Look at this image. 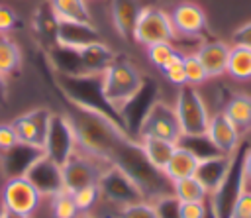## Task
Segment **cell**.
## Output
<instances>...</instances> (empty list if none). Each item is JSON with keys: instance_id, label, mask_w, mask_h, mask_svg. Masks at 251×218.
Segmentation results:
<instances>
[{"instance_id": "cell-1", "label": "cell", "mask_w": 251, "mask_h": 218, "mask_svg": "<svg viewBox=\"0 0 251 218\" xmlns=\"http://www.w3.org/2000/svg\"><path fill=\"white\" fill-rule=\"evenodd\" d=\"M65 114L71 122V128L76 139V149H80L82 153L98 161L110 163V157L118 147V143L124 137H129L116 120L104 114L82 110L71 104Z\"/></svg>"}, {"instance_id": "cell-2", "label": "cell", "mask_w": 251, "mask_h": 218, "mask_svg": "<svg viewBox=\"0 0 251 218\" xmlns=\"http://www.w3.org/2000/svg\"><path fill=\"white\" fill-rule=\"evenodd\" d=\"M110 163L122 169L139 187L145 200H153L159 194L171 192V181L165 177L161 169H157L147 159L139 141L133 137H124L118 143V147L110 157Z\"/></svg>"}, {"instance_id": "cell-3", "label": "cell", "mask_w": 251, "mask_h": 218, "mask_svg": "<svg viewBox=\"0 0 251 218\" xmlns=\"http://www.w3.org/2000/svg\"><path fill=\"white\" fill-rule=\"evenodd\" d=\"M53 82L71 106L104 114V116L116 120L122 126L120 116L108 106V102L102 94V77L100 75H61V73H53Z\"/></svg>"}, {"instance_id": "cell-4", "label": "cell", "mask_w": 251, "mask_h": 218, "mask_svg": "<svg viewBox=\"0 0 251 218\" xmlns=\"http://www.w3.org/2000/svg\"><path fill=\"white\" fill-rule=\"evenodd\" d=\"M102 77V94L108 102V106L120 116L124 106L141 90L145 77L137 69V65L127 59L118 55L100 75Z\"/></svg>"}, {"instance_id": "cell-5", "label": "cell", "mask_w": 251, "mask_h": 218, "mask_svg": "<svg viewBox=\"0 0 251 218\" xmlns=\"http://www.w3.org/2000/svg\"><path fill=\"white\" fill-rule=\"evenodd\" d=\"M175 112L178 116L182 136H202V134H206L210 112H208V106H206L198 86H190V84L178 86Z\"/></svg>"}, {"instance_id": "cell-6", "label": "cell", "mask_w": 251, "mask_h": 218, "mask_svg": "<svg viewBox=\"0 0 251 218\" xmlns=\"http://www.w3.org/2000/svg\"><path fill=\"white\" fill-rule=\"evenodd\" d=\"M159 41H178L169 12L159 6H143L133 27V43L147 47Z\"/></svg>"}, {"instance_id": "cell-7", "label": "cell", "mask_w": 251, "mask_h": 218, "mask_svg": "<svg viewBox=\"0 0 251 218\" xmlns=\"http://www.w3.org/2000/svg\"><path fill=\"white\" fill-rule=\"evenodd\" d=\"M145 136L178 143L180 137H182V132H180V124H178V116L175 112V106L157 98L149 106V110H147V114H145V118L139 126L137 139L145 137Z\"/></svg>"}, {"instance_id": "cell-8", "label": "cell", "mask_w": 251, "mask_h": 218, "mask_svg": "<svg viewBox=\"0 0 251 218\" xmlns=\"http://www.w3.org/2000/svg\"><path fill=\"white\" fill-rule=\"evenodd\" d=\"M98 189H100V196L102 200L122 208L139 200H145L143 192L139 191V187L116 165H106L100 179H98Z\"/></svg>"}, {"instance_id": "cell-9", "label": "cell", "mask_w": 251, "mask_h": 218, "mask_svg": "<svg viewBox=\"0 0 251 218\" xmlns=\"http://www.w3.org/2000/svg\"><path fill=\"white\" fill-rule=\"evenodd\" d=\"M110 163L98 161L86 153H82L80 149H76L63 165V187L69 192H75L78 189L90 187V185H98V179L104 171V167Z\"/></svg>"}, {"instance_id": "cell-10", "label": "cell", "mask_w": 251, "mask_h": 218, "mask_svg": "<svg viewBox=\"0 0 251 218\" xmlns=\"http://www.w3.org/2000/svg\"><path fill=\"white\" fill-rule=\"evenodd\" d=\"M75 151H76V139H75V134H73V128H71L67 114L65 112H53L49 126H47L45 141H43L45 157L63 165Z\"/></svg>"}, {"instance_id": "cell-11", "label": "cell", "mask_w": 251, "mask_h": 218, "mask_svg": "<svg viewBox=\"0 0 251 218\" xmlns=\"http://www.w3.org/2000/svg\"><path fill=\"white\" fill-rule=\"evenodd\" d=\"M173 29L178 39H200L206 35L208 29V18L200 4L182 0L173 6L169 12Z\"/></svg>"}, {"instance_id": "cell-12", "label": "cell", "mask_w": 251, "mask_h": 218, "mask_svg": "<svg viewBox=\"0 0 251 218\" xmlns=\"http://www.w3.org/2000/svg\"><path fill=\"white\" fill-rule=\"evenodd\" d=\"M0 198L10 212L18 214H29L33 216L41 204V194L37 189L25 179V177H16V179H6L0 191Z\"/></svg>"}, {"instance_id": "cell-13", "label": "cell", "mask_w": 251, "mask_h": 218, "mask_svg": "<svg viewBox=\"0 0 251 218\" xmlns=\"http://www.w3.org/2000/svg\"><path fill=\"white\" fill-rule=\"evenodd\" d=\"M53 116V110L47 106H35L24 114H18L10 124L16 132L18 141L24 143H31V145H39L43 147L45 141V134H47V126L49 120Z\"/></svg>"}, {"instance_id": "cell-14", "label": "cell", "mask_w": 251, "mask_h": 218, "mask_svg": "<svg viewBox=\"0 0 251 218\" xmlns=\"http://www.w3.org/2000/svg\"><path fill=\"white\" fill-rule=\"evenodd\" d=\"M43 155H45L43 147L24 143V141H16L8 149L0 151V173H2L4 181L16 179V177H25V173L33 167V163L37 159H41Z\"/></svg>"}, {"instance_id": "cell-15", "label": "cell", "mask_w": 251, "mask_h": 218, "mask_svg": "<svg viewBox=\"0 0 251 218\" xmlns=\"http://www.w3.org/2000/svg\"><path fill=\"white\" fill-rule=\"evenodd\" d=\"M157 100V86L145 79L141 90L124 106V110L120 112V120H122V126L126 130V134L133 139H137V132H139V126L149 110V106Z\"/></svg>"}, {"instance_id": "cell-16", "label": "cell", "mask_w": 251, "mask_h": 218, "mask_svg": "<svg viewBox=\"0 0 251 218\" xmlns=\"http://www.w3.org/2000/svg\"><path fill=\"white\" fill-rule=\"evenodd\" d=\"M206 136L212 141V145L218 149V153L233 155L239 149L241 134L231 124V120L224 114V110H218V112H214L210 116L208 128H206Z\"/></svg>"}, {"instance_id": "cell-17", "label": "cell", "mask_w": 251, "mask_h": 218, "mask_svg": "<svg viewBox=\"0 0 251 218\" xmlns=\"http://www.w3.org/2000/svg\"><path fill=\"white\" fill-rule=\"evenodd\" d=\"M25 179L37 189V192L41 196H53L55 192L63 191V171L61 165L55 163L49 157H41L33 163V167L25 173Z\"/></svg>"}, {"instance_id": "cell-18", "label": "cell", "mask_w": 251, "mask_h": 218, "mask_svg": "<svg viewBox=\"0 0 251 218\" xmlns=\"http://www.w3.org/2000/svg\"><path fill=\"white\" fill-rule=\"evenodd\" d=\"M231 157L233 155L216 153L212 157H206V159H200L198 161L196 171H194V177L208 191V194L216 192L224 185V181H226V177L229 173V167H231Z\"/></svg>"}, {"instance_id": "cell-19", "label": "cell", "mask_w": 251, "mask_h": 218, "mask_svg": "<svg viewBox=\"0 0 251 218\" xmlns=\"http://www.w3.org/2000/svg\"><path fill=\"white\" fill-rule=\"evenodd\" d=\"M102 39L94 24H78V22H59L55 29V45L67 49H80L92 41Z\"/></svg>"}, {"instance_id": "cell-20", "label": "cell", "mask_w": 251, "mask_h": 218, "mask_svg": "<svg viewBox=\"0 0 251 218\" xmlns=\"http://www.w3.org/2000/svg\"><path fill=\"white\" fill-rule=\"evenodd\" d=\"M78 55L82 75H102L104 69L118 57V53L102 39L92 41L80 49H75Z\"/></svg>"}, {"instance_id": "cell-21", "label": "cell", "mask_w": 251, "mask_h": 218, "mask_svg": "<svg viewBox=\"0 0 251 218\" xmlns=\"http://www.w3.org/2000/svg\"><path fill=\"white\" fill-rule=\"evenodd\" d=\"M141 8L143 4L139 0H112L110 2L112 26L124 41H133V27H135Z\"/></svg>"}, {"instance_id": "cell-22", "label": "cell", "mask_w": 251, "mask_h": 218, "mask_svg": "<svg viewBox=\"0 0 251 218\" xmlns=\"http://www.w3.org/2000/svg\"><path fill=\"white\" fill-rule=\"evenodd\" d=\"M229 49H231V43H226L222 39H208V41L200 43L196 57L204 65L208 79H218V77L226 75Z\"/></svg>"}, {"instance_id": "cell-23", "label": "cell", "mask_w": 251, "mask_h": 218, "mask_svg": "<svg viewBox=\"0 0 251 218\" xmlns=\"http://www.w3.org/2000/svg\"><path fill=\"white\" fill-rule=\"evenodd\" d=\"M198 161H200V159H198L190 149H186V147H182V145L176 143V147H175L171 159L167 161L163 173H165V177H167L171 183H175V181H178V179L192 177L194 171H196Z\"/></svg>"}, {"instance_id": "cell-24", "label": "cell", "mask_w": 251, "mask_h": 218, "mask_svg": "<svg viewBox=\"0 0 251 218\" xmlns=\"http://www.w3.org/2000/svg\"><path fill=\"white\" fill-rule=\"evenodd\" d=\"M47 6L51 8V12L59 22L94 24L86 0H47Z\"/></svg>"}, {"instance_id": "cell-25", "label": "cell", "mask_w": 251, "mask_h": 218, "mask_svg": "<svg viewBox=\"0 0 251 218\" xmlns=\"http://www.w3.org/2000/svg\"><path fill=\"white\" fill-rule=\"evenodd\" d=\"M224 114L231 120V124L239 130V134L251 132V94H243V92L233 94L226 102Z\"/></svg>"}, {"instance_id": "cell-26", "label": "cell", "mask_w": 251, "mask_h": 218, "mask_svg": "<svg viewBox=\"0 0 251 218\" xmlns=\"http://www.w3.org/2000/svg\"><path fill=\"white\" fill-rule=\"evenodd\" d=\"M22 65H24L22 47L8 33H0V75L4 79H10L22 69Z\"/></svg>"}, {"instance_id": "cell-27", "label": "cell", "mask_w": 251, "mask_h": 218, "mask_svg": "<svg viewBox=\"0 0 251 218\" xmlns=\"http://www.w3.org/2000/svg\"><path fill=\"white\" fill-rule=\"evenodd\" d=\"M137 141H139L143 153L147 155V159H149L157 169H161V171L165 169L167 161L171 159V155H173V151H175V147H176V143H173V141L159 139V137H149V136L139 137Z\"/></svg>"}, {"instance_id": "cell-28", "label": "cell", "mask_w": 251, "mask_h": 218, "mask_svg": "<svg viewBox=\"0 0 251 218\" xmlns=\"http://www.w3.org/2000/svg\"><path fill=\"white\" fill-rule=\"evenodd\" d=\"M226 75L235 81H251V47L231 45Z\"/></svg>"}, {"instance_id": "cell-29", "label": "cell", "mask_w": 251, "mask_h": 218, "mask_svg": "<svg viewBox=\"0 0 251 218\" xmlns=\"http://www.w3.org/2000/svg\"><path fill=\"white\" fill-rule=\"evenodd\" d=\"M171 192L180 202H206L208 200V191L200 185V181L194 175L171 183Z\"/></svg>"}, {"instance_id": "cell-30", "label": "cell", "mask_w": 251, "mask_h": 218, "mask_svg": "<svg viewBox=\"0 0 251 218\" xmlns=\"http://www.w3.org/2000/svg\"><path fill=\"white\" fill-rule=\"evenodd\" d=\"M49 208L53 218H75L78 214V208L75 204L73 192L69 191H59L53 196H49Z\"/></svg>"}, {"instance_id": "cell-31", "label": "cell", "mask_w": 251, "mask_h": 218, "mask_svg": "<svg viewBox=\"0 0 251 218\" xmlns=\"http://www.w3.org/2000/svg\"><path fill=\"white\" fill-rule=\"evenodd\" d=\"M147 59L151 61L153 67H157L159 71H163L171 61L173 57L178 53V47L173 43V41H159V43H153V45H147Z\"/></svg>"}, {"instance_id": "cell-32", "label": "cell", "mask_w": 251, "mask_h": 218, "mask_svg": "<svg viewBox=\"0 0 251 218\" xmlns=\"http://www.w3.org/2000/svg\"><path fill=\"white\" fill-rule=\"evenodd\" d=\"M182 67H184L186 84L200 86V84H204L208 81V73H206L204 65L200 63V59L196 57V53H184L182 55Z\"/></svg>"}, {"instance_id": "cell-33", "label": "cell", "mask_w": 251, "mask_h": 218, "mask_svg": "<svg viewBox=\"0 0 251 218\" xmlns=\"http://www.w3.org/2000/svg\"><path fill=\"white\" fill-rule=\"evenodd\" d=\"M157 218H180V200L173 192H165L149 200Z\"/></svg>"}, {"instance_id": "cell-34", "label": "cell", "mask_w": 251, "mask_h": 218, "mask_svg": "<svg viewBox=\"0 0 251 218\" xmlns=\"http://www.w3.org/2000/svg\"><path fill=\"white\" fill-rule=\"evenodd\" d=\"M178 145L190 149L198 159H206V157H212V155L218 153V149L212 145V141L208 139L206 134H202V136H182Z\"/></svg>"}, {"instance_id": "cell-35", "label": "cell", "mask_w": 251, "mask_h": 218, "mask_svg": "<svg viewBox=\"0 0 251 218\" xmlns=\"http://www.w3.org/2000/svg\"><path fill=\"white\" fill-rule=\"evenodd\" d=\"M73 198H75V204H76L78 212H94L96 204L102 200L98 185H90V187H84V189L75 191L73 192Z\"/></svg>"}, {"instance_id": "cell-36", "label": "cell", "mask_w": 251, "mask_h": 218, "mask_svg": "<svg viewBox=\"0 0 251 218\" xmlns=\"http://www.w3.org/2000/svg\"><path fill=\"white\" fill-rule=\"evenodd\" d=\"M118 218H157V214L149 200H139L118 208Z\"/></svg>"}, {"instance_id": "cell-37", "label": "cell", "mask_w": 251, "mask_h": 218, "mask_svg": "<svg viewBox=\"0 0 251 218\" xmlns=\"http://www.w3.org/2000/svg\"><path fill=\"white\" fill-rule=\"evenodd\" d=\"M182 55L184 53H176L175 57H173V61L161 71L163 75H165V79L171 82V84H175V86H182V84H186V79H184V67H182Z\"/></svg>"}, {"instance_id": "cell-38", "label": "cell", "mask_w": 251, "mask_h": 218, "mask_svg": "<svg viewBox=\"0 0 251 218\" xmlns=\"http://www.w3.org/2000/svg\"><path fill=\"white\" fill-rule=\"evenodd\" d=\"M20 26H22L20 14L8 4H0V33H10Z\"/></svg>"}, {"instance_id": "cell-39", "label": "cell", "mask_w": 251, "mask_h": 218, "mask_svg": "<svg viewBox=\"0 0 251 218\" xmlns=\"http://www.w3.org/2000/svg\"><path fill=\"white\" fill-rule=\"evenodd\" d=\"M229 218H251V189L249 187H245L239 192Z\"/></svg>"}, {"instance_id": "cell-40", "label": "cell", "mask_w": 251, "mask_h": 218, "mask_svg": "<svg viewBox=\"0 0 251 218\" xmlns=\"http://www.w3.org/2000/svg\"><path fill=\"white\" fill-rule=\"evenodd\" d=\"M180 218H208L206 202H180Z\"/></svg>"}, {"instance_id": "cell-41", "label": "cell", "mask_w": 251, "mask_h": 218, "mask_svg": "<svg viewBox=\"0 0 251 218\" xmlns=\"http://www.w3.org/2000/svg\"><path fill=\"white\" fill-rule=\"evenodd\" d=\"M231 45H243V47H251V20L245 22L243 26H239L233 35H231Z\"/></svg>"}, {"instance_id": "cell-42", "label": "cell", "mask_w": 251, "mask_h": 218, "mask_svg": "<svg viewBox=\"0 0 251 218\" xmlns=\"http://www.w3.org/2000/svg\"><path fill=\"white\" fill-rule=\"evenodd\" d=\"M16 141H18V137H16V132H14L12 124L10 122H2L0 124V151L8 149Z\"/></svg>"}, {"instance_id": "cell-43", "label": "cell", "mask_w": 251, "mask_h": 218, "mask_svg": "<svg viewBox=\"0 0 251 218\" xmlns=\"http://www.w3.org/2000/svg\"><path fill=\"white\" fill-rule=\"evenodd\" d=\"M243 175L247 181V187H251V145L243 151Z\"/></svg>"}, {"instance_id": "cell-44", "label": "cell", "mask_w": 251, "mask_h": 218, "mask_svg": "<svg viewBox=\"0 0 251 218\" xmlns=\"http://www.w3.org/2000/svg\"><path fill=\"white\" fill-rule=\"evenodd\" d=\"M6 100H8V79L0 75V104H4Z\"/></svg>"}, {"instance_id": "cell-45", "label": "cell", "mask_w": 251, "mask_h": 218, "mask_svg": "<svg viewBox=\"0 0 251 218\" xmlns=\"http://www.w3.org/2000/svg\"><path fill=\"white\" fill-rule=\"evenodd\" d=\"M4 218H33V216H29V214H18V212H10V210H6Z\"/></svg>"}, {"instance_id": "cell-46", "label": "cell", "mask_w": 251, "mask_h": 218, "mask_svg": "<svg viewBox=\"0 0 251 218\" xmlns=\"http://www.w3.org/2000/svg\"><path fill=\"white\" fill-rule=\"evenodd\" d=\"M75 218H98V216H94V212H78Z\"/></svg>"}, {"instance_id": "cell-47", "label": "cell", "mask_w": 251, "mask_h": 218, "mask_svg": "<svg viewBox=\"0 0 251 218\" xmlns=\"http://www.w3.org/2000/svg\"><path fill=\"white\" fill-rule=\"evenodd\" d=\"M4 214H6V206H4V202L0 198V218H4Z\"/></svg>"}, {"instance_id": "cell-48", "label": "cell", "mask_w": 251, "mask_h": 218, "mask_svg": "<svg viewBox=\"0 0 251 218\" xmlns=\"http://www.w3.org/2000/svg\"><path fill=\"white\" fill-rule=\"evenodd\" d=\"M249 189H251V187H249Z\"/></svg>"}]
</instances>
